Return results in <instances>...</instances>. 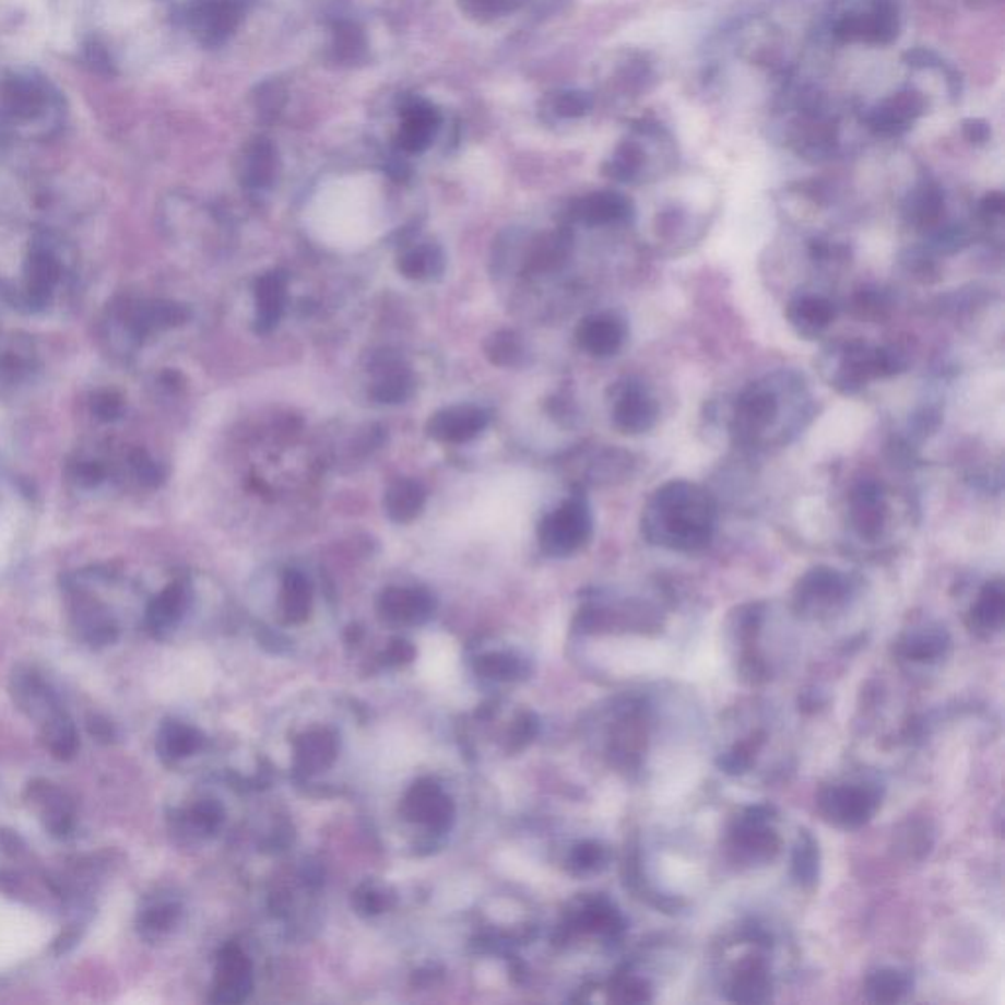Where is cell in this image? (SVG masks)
Masks as SVG:
<instances>
[{
    "mask_svg": "<svg viewBox=\"0 0 1005 1005\" xmlns=\"http://www.w3.org/2000/svg\"><path fill=\"white\" fill-rule=\"evenodd\" d=\"M962 135L967 138L970 144L984 145L990 140L992 130H990V125H988L986 120L968 118L962 122Z\"/></svg>",
    "mask_w": 1005,
    "mask_h": 1005,
    "instance_id": "91938a15",
    "label": "cell"
},
{
    "mask_svg": "<svg viewBox=\"0 0 1005 1005\" xmlns=\"http://www.w3.org/2000/svg\"><path fill=\"white\" fill-rule=\"evenodd\" d=\"M244 0H193L187 10V22L197 39L204 46H221L240 26Z\"/></svg>",
    "mask_w": 1005,
    "mask_h": 1005,
    "instance_id": "9c48e42d",
    "label": "cell"
},
{
    "mask_svg": "<svg viewBox=\"0 0 1005 1005\" xmlns=\"http://www.w3.org/2000/svg\"><path fill=\"white\" fill-rule=\"evenodd\" d=\"M203 746V735L181 721H165L157 733V754L164 762H177Z\"/></svg>",
    "mask_w": 1005,
    "mask_h": 1005,
    "instance_id": "83f0119b",
    "label": "cell"
},
{
    "mask_svg": "<svg viewBox=\"0 0 1005 1005\" xmlns=\"http://www.w3.org/2000/svg\"><path fill=\"white\" fill-rule=\"evenodd\" d=\"M181 918V906L175 899H152L138 915V931L147 941L167 935Z\"/></svg>",
    "mask_w": 1005,
    "mask_h": 1005,
    "instance_id": "d6a6232c",
    "label": "cell"
},
{
    "mask_svg": "<svg viewBox=\"0 0 1005 1005\" xmlns=\"http://www.w3.org/2000/svg\"><path fill=\"white\" fill-rule=\"evenodd\" d=\"M903 61L908 63L909 68L915 69L941 68V63H943L933 51L923 48L911 49L908 54H903Z\"/></svg>",
    "mask_w": 1005,
    "mask_h": 1005,
    "instance_id": "94428289",
    "label": "cell"
},
{
    "mask_svg": "<svg viewBox=\"0 0 1005 1005\" xmlns=\"http://www.w3.org/2000/svg\"><path fill=\"white\" fill-rule=\"evenodd\" d=\"M620 1002H645L647 1000V984L640 982V980H635V978H628L625 980L619 988Z\"/></svg>",
    "mask_w": 1005,
    "mask_h": 1005,
    "instance_id": "be15d7a7",
    "label": "cell"
},
{
    "mask_svg": "<svg viewBox=\"0 0 1005 1005\" xmlns=\"http://www.w3.org/2000/svg\"><path fill=\"white\" fill-rule=\"evenodd\" d=\"M251 992V962L238 947H224L216 960L213 1002L240 1004Z\"/></svg>",
    "mask_w": 1005,
    "mask_h": 1005,
    "instance_id": "5bb4252c",
    "label": "cell"
},
{
    "mask_svg": "<svg viewBox=\"0 0 1005 1005\" xmlns=\"http://www.w3.org/2000/svg\"><path fill=\"white\" fill-rule=\"evenodd\" d=\"M224 821V809L221 803L213 800H203L194 803L189 812L184 813V825H187L194 835L209 837L221 829Z\"/></svg>",
    "mask_w": 1005,
    "mask_h": 1005,
    "instance_id": "60d3db41",
    "label": "cell"
},
{
    "mask_svg": "<svg viewBox=\"0 0 1005 1005\" xmlns=\"http://www.w3.org/2000/svg\"><path fill=\"white\" fill-rule=\"evenodd\" d=\"M948 647V637L941 628H927L921 632L909 635L901 642V654L918 660V662H933L945 654Z\"/></svg>",
    "mask_w": 1005,
    "mask_h": 1005,
    "instance_id": "8d00e7d4",
    "label": "cell"
},
{
    "mask_svg": "<svg viewBox=\"0 0 1005 1005\" xmlns=\"http://www.w3.org/2000/svg\"><path fill=\"white\" fill-rule=\"evenodd\" d=\"M780 416V395L772 386H750L738 397L733 415V433L741 442L754 445Z\"/></svg>",
    "mask_w": 1005,
    "mask_h": 1005,
    "instance_id": "52a82bcc",
    "label": "cell"
},
{
    "mask_svg": "<svg viewBox=\"0 0 1005 1005\" xmlns=\"http://www.w3.org/2000/svg\"><path fill=\"white\" fill-rule=\"evenodd\" d=\"M552 108L561 118L586 117L593 108V97L586 91H561L552 100Z\"/></svg>",
    "mask_w": 1005,
    "mask_h": 1005,
    "instance_id": "681fc988",
    "label": "cell"
},
{
    "mask_svg": "<svg viewBox=\"0 0 1005 1005\" xmlns=\"http://www.w3.org/2000/svg\"><path fill=\"white\" fill-rule=\"evenodd\" d=\"M539 733V721L536 717L531 716V713H524L521 716V719L517 721V725L512 729V746L515 748H522L527 743H531L532 738Z\"/></svg>",
    "mask_w": 1005,
    "mask_h": 1005,
    "instance_id": "6f0895ef",
    "label": "cell"
},
{
    "mask_svg": "<svg viewBox=\"0 0 1005 1005\" xmlns=\"http://www.w3.org/2000/svg\"><path fill=\"white\" fill-rule=\"evenodd\" d=\"M906 359L896 350L871 348L866 344H849L842 350L839 369L835 371L831 383L842 393L851 395L861 391L871 379L891 377L906 369Z\"/></svg>",
    "mask_w": 1005,
    "mask_h": 1005,
    "instance_id": "5b68a950",
    "label": "cell"
},
{
    "mask_svg": "<svg viewBox=\"0 0 1005 1005\" xmlns=\"http://www.w3.org/2000/svg\"><path fill=\"white\" fill-rule=\"evenodd\" d=\"M189 590L181 581H175L167 586L155 600L147 605L145 611V625L154 632L155 637H164L169 630H174L181 619L185 611L189 607Z\"/></svg>",
    "mask_w": 1005,
    "mask_h": 1005,
    "instance_id": "cb8c5ba5",
    "label": "cell"
},
{
    "mask_svg": "<svg viewBox=\"0 0 1005 1005\" xmlns=\"http://www.w3.org/2000/svg\"><path fill=\"white\" fill-rule=\"evenodd\" d=\"M886 499L882 487L874 482H862L852 489L851 522L854 531L866 541L878 539L886 527Z\"/></svg>",
    "mask_w": 1005,
    "mask_h": 1005,
    "instance_id": "ffe728a7",
    "label": "cell"
},
{
    "mask_svg": "<svg viewBox=\"0 0 1005 1005\" xmlns=\"http://www.w3.org/2000/svg\"><path fill=\"white\" fill-rule=\"evenodd\" d=\"M435 598L421 588H389L377 601L383 619L395 625H421L433 617Z\"/></svg>",
    "mask_w": 1005,
    "mask_h": 1005,
    "instance_id": "e0dca14e",
    "label": "cell"
},
{
    "mask_svg": "<svg viewBox=\"0 0 1005 1005\" xmlns=\"http://www.w3.org/2000/svg\"><path fill=\"white\" fill-rule=\"evenodd\" d=\"M851 581L841 571L827 566L813 568L797 583V603L803 610H825L835 607L849 598Z\"/></svg>",
    "mask_w": 1005,
    "mask_h": 1005,
    "instance_id": "9a60e30c",
    "label": "cell"
},
{
    "mask_svg": "<svg viewBox=\"0 0 1005 1005\" xmlns=\"http://www.w3.org/2000/svg\"><path fill=\"white\" fill-rule=\"evenodd\" d=\"M630 199L617 191H598L586 194L570 206V218L588 226L623 224L632 218Z\"/></svg>",
    "mask_w": 1005,
    "mask_h": 1005,
    "instance_id": "ac0fdd59",
    "label": "cell"
},
{
    "mask_svg": "<svg viewBox=\"0 0 1005 1005\" xmlns=\"http://www.w3.org/2000/svg\"><path fill=\"white\" fill-rule=\"evenodd\" d=\"M411 395H413V377L399 364H386L371 386V397L377 403L397 405V403L406 401Z\"/></svg>",
    "mask_w": 1005,
    "mask_h": 1005,
    "instance_id": "836d02e7",
    "label": "cell"
},
{
    "mask_svg": "<svg viewBox=\"0 0 1005 1005\" xmlns=\"http://www.w3.org/2000/svg\"><path fill=\"white\" fill-rule=\"evenodd\" d=\"M12 696L20 711L38 726L49 753L68 760L78 753V731L58 691L34 667H22L12 676Z\"/></svg>",
    "mask_w": 1005,
    "mask_h": 1005,
    "instance_id": "3957f363",
    "label": "cell"
},
{
    "mask_svg": "<svg viewBox=\"0 0 1005 1005\" xmlns=\"http://www.w3.org/2000/svg\"><path fill=\"white\" fill-rule=\"evenodd\" d=\"M576 339L583 352L593 358L615 356L627 339V324L613 312H600L583 319L576 332Z\"/></svg>",
    "mask_w": 1005,
    "mask_h": 1005,
    "instance_id": "2e32d148",
    "label": "cell"
},
{
    "mask_svg": "<svg viewBox=\"0 0 1005 1005\" xmlns=\"http://www.w3.org/2000/svg\"><path fill=\"white\" fill-rule=\"evenodd\" d=\"M521 4V0H460V7L468 16L477 20L499 19Z\"/></svg>",
    "mask_w": 1005,
    "mask_h": 1005,
    "instance_id": "f907efd6",
    "label": "cell"
},
{
    "mask_svg": "<svg viewBox=\"0 0 1005 1005\" xmlns=\"http://www.w3.org/2000/svg\"><path fill=\"white\" fill-rule=\"evenodd\" d=\"M415 657V648L411 647L405 640H395L391 642V647L387 648L386 658L387 664H406L411 662Z\"/></svg>",
    "mask_w": 1005,
    "mask_h": 1005,
    "instance_id": "6125c7cd",
    "label": "cell"
},
{
    "mask_svg": "<svg viewBox=\"0 0 1005 1005\" xmlns=\"http://www.w3.org/2000/svg\"><path fill=\"white\" fill-rule=\"evenodd\" d=\"M73 625L79 637L91 647H105L117 638L118 627L113 615L95 601H78L73 610Z\"/></svg>",
    "mask_w": 1005,
    "mask_h": 1005,
    "instance_id": "484cf974",
    "label": "cell"
},
{
    "mask_svg": "<svg viewBox=\"0 0 1005 1005\" xmlns=\"http://www.w3.org/2000/svg\"><path fill=\"white\" fill-rule=\"evenodd\" d=\"M339 754V741L334 733L319 729L300 736L295 743L297 768L303 773H315L329 768Z\"/></svg>",
    "mask_w": 1005,
    "mask_h": 1005,
    "instance_id": "4316f807",
    "label": "cell"
},
{
    "mask_svg": "<svg viewBox=\"0 0 1005 1005\" xmlns=\"http://www.w3.org/2000/svg\"><path fill=\"white\" fill-rule=\"evenodd\" d=\"M832 34L844 44L864 42L888 46L898 39V7L891 0H872L866 12H849L837 20Z\"/></svg>",
    "mask_w": 1005,
    "mask_h": 1005,
    "instance_id": "8992f818",
    "label": "cell"
},
{
    "mask_svg": "<svg viewBox=\"0 0 1005 1005\" xmlns=\"http://www.w3.org/2000/svg\"><path fill=\"white\" fill-rule=\"evenodd\" d=\"M29 802L38 812L44 827L56 837H66L73 829L75 813L68 795L49 782L29 783Z\"/></svg>",
    "mask_w": 1005,
    "mask_h": 1005,
    "instance_id": "44dd1931",
    "label": "cell"
},
{
    "mask_svg": "<svg viewBox=\"0 0 1005 1005\" xmlns=\"http://www.w3.org/2000/svg\"><path fill=\"white\" fill-rule=\"evenodd\" d=\"M66 120L58 88L36 69H7L0 73V130L4 134L48 140Z\"/></svg>",
    "mask_w": 1005,
    "mask_h": 1005,
    "instance_id": "7a4b0ae2",
    "label": "cell"
},
{
    "mask_svg": "<svg viewBox=\"0 0 1005 1005\" xmlns=\"http://www.w3.org/2000/svg\"><path fill=\"white\" fill-rule=\"evenodd\" d=\"M489 423L484 409L475 405L446 406L430 416L426 433L445 445H464L482 435Z\"/></svg>",
    "mask_w": 1005,
    "mask_h": 1005,
    "instance_id": "7c38bea8",
    "label": "cell"
},
{
    "mask_svg": "<svg viewBox=\"0 0 1005 1005\" xmlns=\"http://www.w3.org/2000/svg\"><path fill=\"white\" fill-rule=\"evenodd\" d=\"M591 532L590 505L581 497H571L544 517L539 527V541L546 554L564 558L583 548L590 542Z\"/></svg>",
    "mask_w": 1005,
    "mask_h": 1005,
    "instance_id": "277c9868",
    "label": "cell"
},
{
    "mask_svg": "<svg viewBox=\"0 0 1005 1005\" xmlns=\"http://www.w3.org/2000/svg\"><path fill=\"white\" fill-rule=\"evenodd\" d=\"M660 409L657 399L642 381L627 379L615 386V397L611 406L613 425L623 435H645L657 425Z\"/></svg>",
    "mask_w": 1005,
    "mask_h": 1005,
    "instance_id": "ba28073f",
    "label": "cell"
},
{
    "mask_svg": "<svg viewBox=\"0 0 1005 1005\" xmlns=\"http://www.w3.org/2000/svg\"><path fill=\"white\" fill-rule=\"evenodd\" d=\"M817 872H819L817 842L813 841L809 832H802L800 842L793 852V876L803 886H812L817 878Z\"/></svg>",
    "mask_w": 1005,
    "mask_h": 1005,
    "instance_id": "ee69618b",
    "label": "cell"
},
{
    "mask_svg": "<svg viewBox=\"0 0 1005 1005\" xmlns=\"http://www.w3.org/2000/svg\"><path fill=\"white\" fill-rule=\"evenodd\" d=\"M485 354L497 366L503 368H512L521 364L524 350H522L521 340L511 332V330H501L487 340L485 344Z\"/></svg>",
    "mask_w": 1005,
    "mask_h": 1005,
    "instance_id": "b9f144b4",
    "label": "cell"
},
{
    "mask_svg": "<svg viewBox=\"0 0 1005 1005\" xmlns=\"http://www.w3.org/2000/svg\"><path fill=\"white\" fill-rule=\"evenodd\" d=\"M281 610L287 623L299 625L309 619L312 610V586L299 570H289L281 586Z\"/></svg>",
    "mask_w": 1005,
    "mask_h": 1005,
    "instance_id": "f546056e",
    "label": "cell"
},
{
    "mask_svg": "<svg viewBox=\"0 0 1005 1005\" xmlns=\"http://www.w3.org/2000/svg\"><path fill=\"white\" fill-rule=\"evenodd\" d=\"M909 978L898 970H879L866 982V992L872 1002H898L908 994Z\"/></svg>",
    "mask_w": 1005,
    "mask_h": 1005,
    "instance_id": "ab89813d",
    "label": "cell"
},
{
    "mask_svg": "<svg viewBox=\"0 0 1005 1005\" xmlns=\"http://www.w3.org/2000/svg\"><path fill=\"white\" fill-rule=\"evenodd\" d=\"M332 54L340 63H356L366 56V36L354 22H339L332 32Z\"/></svg>",
    "mask_w": 1005,
    "mask_h": 1005,
    "instance_id": "74e56055",
    "label": "cell"
},
{
    "mask_svg": "<svg viewBox=\"0 0 1005 1005\" xmlns=\"http://www.w3.org/2000/svg\"><path fill=\"white\" fill-rule=\"evenodd\" d=\"M397 270L406 280H433L445 270V253L435 244H418L399 256Z\"/></svg>",
    "mask_w": 1005,
    "mask_h": 1005,
    "instance_id": "4dcf8cb0",
    "label": "cell"
},
{
    "mask_svg": "<svg viewBox=\"0 0 1005 1005\" xmlns=\"http://www.w3.org/2000/svg\"><path fill=\"white\" fill-rule=\"evenodd\" d=\"M768 990H770V982L766 977V970L760 965L753 962V965L743 968L741 974L736 977L735 986H733V992H735L733 1000H736V1002H764L768 997Z\"/></svg>",
    "mask_w": 1005,
    "mask_h": 1005,
    "instance_id": "7bdbcfd3",
    "label": "cell"
},
{
    "mask_svg": "<svg viewBox=\"0 0 1005 1005\" xmlns=\"http://www.w3.org/2000/svg\"><path fill=\"white\" fill-rule=\"evenodd\" d=\"M93 413L100 418V421H117L120 418V415L125 413V403L122 399L113 393V391H100L95 401H93Z\"/></svg>",
    "mask_w": 1005,
    "mask_h": 1005,
    "instance_id": "db71d44e",
    "label": "cell"
},
{
    "mask_svg": "<svg viewBox=\"0 0 1005 1005\" xmlns=\"http://www.w3.org/2000/svg\"><path fill=\"white\" fill-rule=\"evenodd\" d=\"M130 465L134 470L135 477L144 485L155 487L164 482V470L162 465L155 462L154 458L145 454L144 450H134L130 454Z\"/></svg>",
    "mask_w": 1005,
    "mask_h": 1005,
    "instance_id": "f5cc1de1",
    "label": "cell"
},
{
    "mask_svg": "<svg viewBox=\"0 0 1005 1005\" xmlns=\"http://www.w3.org/2000/svg\"><path fill=\"white\" fill-rule=\"evenodd\" d=\"M477 674L494 679H517L524 676V664L519 658L509 654H487L477 660L475 664Z\"/></svg>",
    "mask_w": 1005,
    "mask_h": 1005,
    "instance_id": "7dc6e473",
    "label": "cell"
},
{
    "mask_svg": "<svg viewBox=\"0 0 1005 1005\" xmlns=\"http://www.w3.org/2000/svg\"><path fill=\"white\" fill-rule=\"evenodd\" d=\"M280 174L277 147L268 138H253L246 145L243 157V181L251 189H265L273 185Z\"/></svg>",
    "mask_w": 1005,
    "mask_h": 1005,
    "instance_id": "d4e9b609",
    "label": "cell"
},
{
    "mask_svg": "<svg viewBox=\"0 0 1005 1005\" xmlns=\"http://www.w3.org/2000/svg\"><path fill=\"white\" fill-rule=\"evenodd\" d=\"M1005 591L1002 580L990 581L978 595L972 607V625L978 630H997L1004 623Z\"/></svg>",
    "mask_w": 1005,
    "mask_h": 1005,
    "instance_id": "e575fe53",
    "label": "cell"
},
{
    "mask_svg": "<svg viewBox=\"0 0 1005 1005\" xmlns=\"http://www.w3.org/2000/svg\"><path fill=\"white\" fill-rule=\"evenodd\" d=\"M647 165V154L638 142H623L610 162L603 165V174L619 184L638 181Z\"/></svg>",
    "mask_w": 1005,
    "mask_h": 1005,
    "instance_id": "d590c367",
    "label": "cell"
},
{
    "mask_svg": "<svg viewBox=\"0 0 1005 1005\" xmlns=\"http://www.w3.org/2000/svg\"><path fill=\"white\" fill-rule=\"evenodd\" d=\"M73 477L78 480V484L83 485V487H95V485L100 484L105 477H107V470L105 465L100 462H93V460H85V462H79L73 468Z\"/></svg>",
    "mask_w": 1005,
    "mask_h": 1005,
    "instance_id": "11a10c76",
    "label": "cell"
},
{
    "mask_svg": "<svg viewBox=\"0 0 1005 1005\" xmlns=\"http://www.w3.org/2000/svg\"><path fill=\"white\" fill-rule=\"evenodd\" d=\"M879 795L868 785L829 788L819 797V809L825 819L841 827H861L878 809Z\"/></svg>",
    "mask_w": 1005,
    "mask_h": 1005,
    "instance_id": "30bf717a",
    "label": "cell"
},
{
    "mask_svg": "<svg viewBox=\"0 0 1005 1005\" xmlns=\"http://www.w3.org/2000/svg\"><path fill=\"white\" fill-rule=\"evenodd\" d=\"M716 531V503L699 485L674 480L658 487L642 512V534L672 551L706 548Z\"/></svg>",
    "mask_w": 1005,
    "mask_h": 1005,
    "instance_id": "6da1fadb",
    "label": "cell"
},
{
    "mask_svg": "<svg viewBox=\"0 0 1005 1005\" xmlns=\"http://www.w3.org/2000/svg\"><path fill=\"white\" fill-rule=\"evenodd\" d=\"M1004 211L1005 197L1004 193H1000V191H992V193H988L986 197L980 201V216H982L984 223H1000L1002 216H1004Z\"/></svg>",
    "mask_w": 1005,
    "mask_h": 1005,
    "instance_id": "9f6ffc18",
    "label": "cell"
},
{
    "mask_svg": "<svg viewBox=\"0 0 1005 1005\" xmlns=\"http://www.w3.org/2000/svg\"><path fill=\"white\" fill-rule=\"evenodd\" d=\"M426 492L416 480H397L389 485L386 494V512L391 521L411 522L423 512Z\"/></svg>",
    "mask_w": 1005,
    "mask_h": 1005,
    "instance_id": "f1b7e54d",
    "label": "cell"
},
{
    "mask_svg": "<svg viewBox=\"0 0 1005 1005\" xmlns=\"http://www.w3.org/2000/svg\"><path fill=\"white\" fill-rule=\"evenodd\" d=\"M440 128V113L426 100H411L403 108V122L397 134V145L405 154H421L433 144Z\"/></svg>",
    "mask_w": 1005,
    "mask_h": 1005,
    "instance_id": "d6986e66",
    "label": "cell"
},
{
    "mask_svg": "<svg viewBox=\"0 0 1005 1005\" xmlns=\"http://www.w3.org/2000/svg\"><path fill=\"white\" fill-rule=\"evenodd\" d=\"M256 330L270 332L280 324L287 303V275L281 271L263 273L256 281Z\"/></svg>",
    "mask_w": 1005,
    "mask_h": 1005,
    "instance_id": "603a6c76",
    "label": "cell"
},
{
    "mask_svg": "<svg viewBox=\"0 0 1005 1005\" xmlns=\"http://www.w3.org/2000/svg\"><path fill=\"white\" fill-rule=\"evenodd\" d=\"M607 862V851L598 842H581L570 852L568 866L574 874L600 872Z\"/></svg>",
    "mask_w": 1005,
    "mask_h": 1005,
    "instance_id": "c3c4849f",
    "label": "cell"
},
{
    "mask_svg": "<svg viewBox=\"0 0 1005 1005\" xmlns=\"http://www.w3.org/2000/svg\"><path fill=\"white\" fill-rule=\"evenodd\" d=\"M945 213V194L937 185H923L909 197L906 214L919 230L935 228Z\"/></svg>",
    "mask_w": 1005,
    "mask_h": 1005,
    "instance_id": "1f68e13d",
    "label": "cell"
},
{
    "mask_svg": "<svg viewBox=\"0 0 1005 1005\" xmlns=\"http://www.w3.org/2000/svg\"><path fill=\"white\" fill-rule=\"evenodd\" d=\"M403 809L411 821L436 832L448 831L454 821V803L433 780H418L406 793Z\"/></svg>",
    "mask_w": 1005,
    "mask_h": 1005,
    "instance_id": "8fae6325",
    "label": "cell"
},
{
    "mask_svg": "<svg viewBox=\"0 0 1005 1005\" xmlns=\"http://www.w3.org/2000/svg\"><path fill=\"white\" fill-rule=\"evenodd\" d=\"M835 317V305L819 295H800L785 307V319L803 339H817L823 330L831 327Z\"/></svg>",
    "mask_w": 1005,
    "mask_h": 1005,
    "instance_id": "7402d4cb",
    "label": "cell"
},
{
    "mask_svg": "<svg viewBox=\"0 0 1005 1005\" xmlns=\"http://www.w3.org/2000/svg\"><path fill=\"white\" fill-rule=\"evenodd\" d=\"M568 244H570V240H568L566 234L560 233L546 236V238L534 248V251H532L529 268L534 271L552 270V268H556L558 261L566 258Z\"/></svg>",
    "mask_w": 1005,
    "mask_h": 1005,
    "instance_id": "bcb514c9",
    "label": "cell"
},
{
    "mask_svg": "<svg viewBox=\"0 0 1005 1005\" xmlns=\"http://www.w3.org/2000/svg\"><path fill=\"white\" fill-rule=\"evenodd\" d=\"M391 903H393V896L374 886H362L354 896V908L358 909L362 915H377L386 911Z\"/></svg>",
    "mask_w": 1005,
    "mask_h": 1005,
    "instance_id": "816d5d0a",
    "label": "cell"
},
{
    "mask_svg": "<svg viewBox=\"0 0 1005 1005\" xmlns=\"http://www.w3.org/2000/svg\"><path fill=\"white\" fill-rule=\"evenodd\" d=\"M576 925L586 931H600L613 935L620 929V918L605 899H591L580 909Z\"/></svg>",
    "mask_w": 1005,
    "mask_h": 1005,
    "instance_id": "f35d334b",
    "label": "cell"
},
{
    "mask_svg": "<svg viewBox=\"0 0 1005 1005\" xmlns=\"http://www.w3.org/2000/svg\"><path fill=\"white\" fill-rule=\"evenodd\" d=\"M925 108L927 100L923 93L915 88H906L879 103L878 107L872 108L866 122L878 134H901L925 113Z\"/></svg>",
    "mask_w": 1005,
    "mask_h": 1005,
    "instance_id": "4fadbf2b",
    "label": "cell"
},
{
    "mask_svg": "<svg viewBox=\"0 0 1005 1005\" xmlns=\"http://www.w3.org/2000/svg\"><path fill=\"white\" fill-rule=\"evenodd\" d=\"M285 100H287V91L277 79H270L261 83L253 95V105H256L258 115L261 120H268V122L280 117L281 110L285 107Z\"/></svg>",
    "mask_w": 1005,
    "mask_h": 1005,
    "instance_id": "f6af8a7d",
    "label": "cell"
},
{
    "mask_svg": "<svg viewBox=\"0 0 1005 1005\" xmlns=\"http://www.w3.org/2000/svg\"><path fill=\"white\" fill-rule=\"evenodd\" d=\"M968 234L962 230V228H947V230H941L935 238V244L941 251L945 253H953V251L960 250L962 246H967Z\"/></svg>",
    "mask_w": 1005,
    "mask_h": 1005,
    "instance_id": "680465c9",
    "label": "cell"
}]
</instances>
